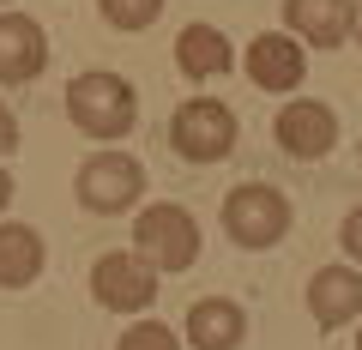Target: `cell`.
<instances>
[{"instance_id": "20", "label": "cell", "mask_w": 362, "mask_h": 350, "mask_svg": "<svg viewBox=\"0 0 362 350\" xmlns=\"http://www.w3.org/2000/svg\"><path fill=\"white\" fill-rule=\"evenodd\" d=\"M350 37H356V49H362V0H356V18H350Z\"/></svg>"}, {"instance_id": "7", "label": "cell", "mask_w": 362, "mask_h": 350, "mask_svg": "<svg viewBox=\"0 0 362 350\" xmlns=\"http://www.w3.org/2000/svg\"><path fill=\"white\" fill-rule=\"evenodd\" d=\"M272 139H278L284 157H296V163H320L338 145V109L320 103V97H290L272 115Z\"/></svg>"}, {"instance_id": "8", "label": "cell", "mask_w": 362, "mask_h": 350, "mask_svg": "<svg viewBox=\"0 0 362 350\" xmlns=\"http://www.w3.org/2000/svg\"><path fill=\"white\" fill-rule=\"evenodd\" d=\"M235 66L254 78L259 91L290 97V91H302V78H308V49H302L290 30H259V37L235 54Z\"/></svg>"}, {"instance_id": "3", "label": "cell", "mask_w": 362, "mask_h": 350, "mask_svg": "<svg viewBox=\"0 0 362 350\" xmlns=\"http://www.w3.org/2000/svg\"><path fill=\"white\" fill-rule=\"evenodd\" d=\"M218 223H223V235H230L235 247L266 254V247H278L290 235L296 206H290L284 187H272V182H235L230 194H223V206H218Z\"/></svg>"}, {"instance_id": "16", "label": "cell", "mask_w": 362, "mask_h": 350, "mask_svg": "<svg viewBox=\"0 0 362 350\" xmlns=\"http://www.w3.org/2000/svg\"><path fill=\"white\" fill-rule=\"evenodd\" d=\"M115 350H181V332H169L151 314H133V326L115 338Z\"/></svg>"}, {"instance_id": "9", "label": "cell", "mask_w": 362, "mask_h": 350, "mask_svg": "<svg viewBox=\"0 0 362 350\" xmlns=\"http://www.w3.org/2000/svg\"><path fill=\"white\" fill-rule=\"evenodd\" d=\"M302 302H308V320L320 326V332L356 326L362 320V266H350V259L320 266V272L308 278V290H302Z\"/></svg>"}, {"instance_id": "6", "label": "cell", "mask_w": 362, "mask_h": 350, "mask_svg": "<svg viewBox=\"0 0 362 350\" xmlns=\"http://www.w3.org/2000/svg\"><path fill=\"white\" fill-rule=\"evenodd\" d=\"M90 302L109 314H145L157 302V266L133 247H109L90 259Z\"/></svg>"}, {"instance_id": "1", "label": "cell", "mask_w": 362, "mask_h": 350, "mask_svg": "<svg viewBox=\"0 0 362 350\" xmlns=\"http://www.w3.org/2000/svg\"><path fill=\"white\" fill-rule=\"evenodd\" d=\"M66 121L97 145H121L139 127V91L133 78L109 73V66H85L66 78Z\"/></svg>"}, {"instance_id": "19", "label": "cell", "mask_w": 362, "mask_h": 350, "mask_svg": "<svg viewBox=\"0 0 362 350\" xmlns=\"http://www.w3.org/2000/svg\"><path fill=\"white\" fill-rule=\"evenodd\" d=\"M13 194H18V187H13V169L0 163V218H6V211H13Z\"/></svg>"}, {"instance_id": "5", "label": "cell", "mask_w": 362, "mask_h": 350, "mask_svg": "<svg viewBox=\"0 0 362 350\" xmlns=\"http://www.w3.org/2000/svg\"><path fill=\"white\" fill-rule=\"evenodd\" d=\"M235 109L223 103V97H187V103L169 115V145H175V157L181 163H194V169H206V163H223V157L235 151Z\"/></svg>"}, {"instance_id": "18", "label": "cell", "mask_w": 362, "mask_h": 350, "mask_svg": "<svg viewBox=\"0 0 362 350\" xmlns=\"http://www.w3.org/2000/svg\"><path fill=\"white\" fill-rule=\"evenodd\" d=\"M13 151H18V115H13V103L0 97V163H6Z\"/></svg>"}, {"instance_id": "13", "label": "cell", "mask_w": 362, "mask_h": 350, "mask_svg": "<svg viewBox=\"0 0 362 350\" xmlns=\"http://www.w3.org/2000/svg\"><path fill=\"white\" fill-rule=\"evenodd\" d=\"M49 266V242L37 223L0 218V290H30Z\"/></svg>"}, {"instance_id": "2", "label": "cell", "mask_w": 362, "mask_h": 350, "mask_svg": "<svg viewBox=\"0 0 362 350\" xmlns=\"http://www.w3.org/2000/svg\"><path fill=\"white\" fill-rule=\"evenodd\" d=\"M145 194H151L145 163L133 151H121V145L90 151L85 163H78V175H73V199H78V211H90V218H127V211L145 206Z\"/></svg>"}, {"instance_id": "14", "label": "cell", "mask_w": 362, "mask_h": 350, "mask_svg": "<svg viewBox=\"0 0 362 350\" xmlns=\"http://www.w3.org/2000/svg\"><path fill=\"white\" fill-rule=\"evenodd\" d=\"M175 66H181V78H194V85H206V78H223V73H235V42L223 37L218 25H181V37H175Z\"/></svg>"}, {"instance_id": "17", "label": "cell", "mask_w": 362, "mask_h": 350, "mask_svg": "<svg viewBox=\"0 0 362 350\" xmlns=\"http://www.w3.org/2000/svg\"><path fill=\"white\" fill-rule=\"evenodd\" d=\"M338 247H344L350 266H362V206L344 211V223H338Z\"/></svg>"}, {"instance_id": "4", "label": "cell", "mask_w": 362, "mask_h": 350, "mask_svg": "<svg viewBox=\"0 0 362 350\" xmlns=\"http://www.w3.org/2000/svg\"><path fill=\"white\" fill-rule=\"evenodd\" d=\"M199 242H206V235H199V218L187 206H175V199H157V206L133 211V254L151 259L157 278L187 272L199 259Z\"/></svg>"}, {"instance_id": "12", "label": "cell", "mask_w": 362, "mask_h": 350, "mask_svg": "<svg viewBox=\"0 0 362 350\" xmlns=\"http://www.w3.org/2000/svg\"><path fill=\"white\" fill-rule=\"evenodd\" d=\"M247 338V308L235 296H199L187 308V326H181V344L194 350H242Z\"/></svg>"}, {"instance_id": "11", "label": "cell", "mask_w": 362, "mask_h": 350, "mask_svg": "<svg viewBox=\"0 0 362 350\" xmlns=\"http://www.w3.org/2000/svg\"><path fill=\"white\" fill-rule=\"evenodd\" d=\"M290 37L302 49H344L350 42V18H356V0H278Z\"/></svg>"}, {"instance_id": "10", "label": "cell", "mask_w": 362, "mask_h": 350, "mask_svg": "<svg viewBox=\"0 0 362 350\" xmlns=\"http://www.w3.org/2000/svg\"><path fill=\"white\" fill-rule=\"evenodd\" d=\"M49 73V30L42 18L0 6V85H30Z\"/></svg>"}, {"instance_id": "21", "label": "cell", "mask_w": 362, "mask_h": 350, "mask_svg": "<svg viewBox=\"0 0 362 350\" xmlns=\"http://www.w3.org/2000/svg\"><path fill=\"white\" fill-rule=\"evenodd\" d=\"M356 350H362V320H356Z\"/></svg>"}, {"instance_id": "15", "label": "cell", "mask_w": 362, "mask_h": 350, "mask_svg": "<svg viewBox=\"0 0 362 350\" xmlns=\"http://www.w3.org/2000/svg\"><path fill=\"white\" fill-rule=\"evenodd\" d=\"M169 0H97V18H103L109 30H127V37H139V30H151L157 18H163Z\"/></svg>"}]
</instances>
